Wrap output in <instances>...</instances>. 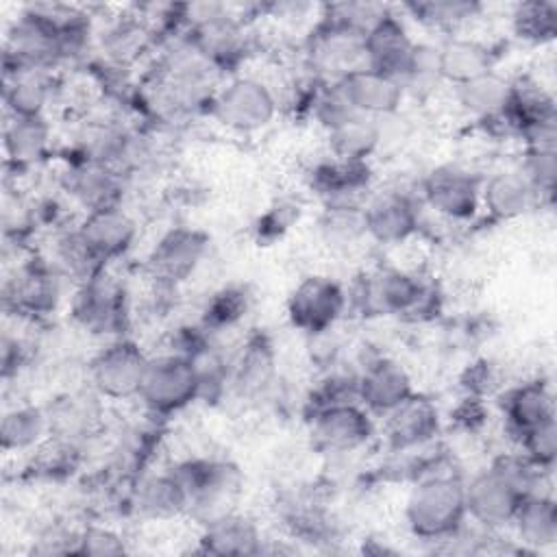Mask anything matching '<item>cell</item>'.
I'll use <instances>...</instances> for the list:
<instances>
[{
    "mask_svg": "<svg viewBox=\"0 0 557 557\" xmlns=\"http://www.w3.org/2000/svg\"><path fill=\"white\" fill-rule=\"evenodd\" d=\"M278 113L274 89L248 74H233L213 94L209 115L237 135H255L268 128Z\"/></svg>",
    "mask_w": 557,
    "mask_h": 557,
    "instance_id": "cell-5",
    "label": "cell"
},
{
    "mask_svg": "<svg viewBox=\"0 0 557 557\" xmlns=\"http://www.w3.org/2000/svg\"><path fill=\"white\" fill-rule=\"evenodd\" d=\"M485 416H487V411H485L483 398H474V396H463L461 405L453 413L457 426L463 431H470V433L479 431L483 426Z\"/></svg>",
    "mask_w": 557,
    "mask_h": 557,
    "instance_id": "cell-49",
    "label": "cell"
},
{
    "mask_svg": "<svg viewBox=\"0 0 557 557\" xmlns=\"http://www.w3.org/2000/svg\"><path fill=\"white\" fill-rule=\"evenodd\" d=\"M54 83L52 72L44 70H17L4 74V107L11 117L17 115H46V109L52 100Z\"/></svg>",
    "mask_w": 557,
    "mask_h": 557,
    "instance_id": "cell-36",
    "label": "cell"
},
{
    "mask_svg": "<svg viewBox=\"0 0 557 557\" xmlns=\"http://www.w3.org/2000/svg\"><path fill=\"white\" fill-rule=\"evenodd\" d=\"M509 529L524 550H546L557 544L555 494H533L522 498Z\"/></svg>",
    "mask_w": 557,
    "mask_h": 557,
    "instance_id": "cell-32",
    "label": "cell"
},
{
    "mask_svg": "<svg viewBox=\"0 0 557 557\" xmlns=\"http://www.w3.org/2000/svg\"><path fill=\"white\" fill-rule=\"evenodd\" d=\"M348 307L361 315L431 320L442 307V292L418 272L383 265L366 272L348 292Z\"/></svg>",
    "mask_w": 557,
    "mask_h": 557,
    "instance_id": "cell-1",
    "label": "cell"
},
{
    "mask_svg": "<svg viewBox=\"0 0 557 557\" xmlns=\"http://www.w3.org/2000/svg\"><path fill=\"white\" fill-rule=\"evenodd\" d=\"M518 170L533 187L540 205L553 202L557 185V148H524Z\"/></svg>",
    "mask_w": 557,
    "mask_h": 557,
    "instance_id": "cell-43",
    "label": "cell"
},
{
    "mask_svg": "<svg viewBox=\"0 0 557 557\" xmlns=\"http://www.w3.org/2000/svg\"><path fill=\"white\" fill-rule=\"evenodd\" d=\"M420 198L400 187L372 194L363 202L368 239L381 246H398L409 242L420 231Z\"/></svg>",
    "mask_w": 557,
    "mask_h": 557,
    "instance_id": "cell-15",
    "label": "cell"
},
{
    "mask_svg": "<svg viewBox=\"0 0 557 557\" xmlns=\"http://www.w3.org/2000/svg\"><path fill=\"white\" fill-rule=\"evenodd\" d=\"M455 470L431 468L418 476L405 500V524L422 542H448L468 522L466 490Z\"/></svg>",
    "mask_w": 557,
    "mask_h": 557,
    "instance_id": "cell-2",
    "label": "cell"
},
{
    "mask_svg": "<svg viewBox=\"0 0 557 557\" xmlns=\"http://www.w3.org/2000/svg\"><path fill=\"white\" fill-rule=\"evenodd\" d=\"M385 137L383 120L352 113L331 131H326L329 157L344 161H370Z\"/></svg>",
    "mask_w": 557,
    "mask_h": 557,
    "instance_id": "cell-33",
    "label": "cell"
},
{
    "mask_svg": "<svg viewBox=\"0 0 557 557\" xmlns=\"http://www.w3.org/2000/svg\"><path fill=\"white\" fill-rule=\"evenodd\" d=\"M309 435L320 453L352 455L374 437V416L359 403H333L307 413Z\"/></svg>",
    "mask_w": 557,
    "mask_h": 557,
    "instance_id": "cell-12",
    "label": "cell"
},
{
    "mask_svg": "<svg viewBox=\"0 0 557 557\" xmlns=\"http://www.w3.org/2000/svg\"><path fill=\"white\" fill-rule=\"evenodd\" d=\"M2 144L4 157L13 168H33L44 161L52 148V126L46 115H9Z\"/></svg>",
    "mask_w": 557,
    "mask_h": 557,
    "instance_id": "cell-31",
    "label": "cell"
},
{
    "mask_svg": "<svg viewBox=\"0 0 557 557\" xmlns=\"http://www.w3.org/2000/svg\"><path fill=\"white\" fill-rule=\"evenodd\" d=\"M440 85H444V78L440 70L437 44L416 41L411 59L400 76V87L405 91V98L426 100L440 89Z\"/></svg>",
    "mask_w": 557,
    "mask_h": 557,
    "instance_id": "cell-42",
    "label": "cell"
},
{
    "mask_svg": "<svg viewBox=\"0 0 557 557\" xmlns=\"http://www.w3.org/2000/svg\"><path fill=\"white\" fill-rule=\"evenodd\" d=\"M46 409L50 418V437L81 446V442L100 424L102 398L87 387L57 396Z\"/></svg>",
    "mask_w": 557,
    "mask_h": 557,
    "instance_id": "cell-27",
    "label": "cell"
},
{
    "mask_svg": "<svg viewBox=\"0 0 557 557\" xmlns=\"http://www.w3.org/2000/svg\"><path fill=\"white\" fill-rule=\"evenodd\" d=\"M137 400L150 418H170L200 400L194 363L176 352L150 355Z\"/></svg>",
    "mask_w": 557,
    "mask_h": 557,
    "instance_id": "cell-6",
    "label": "cell"
},
{
    "mask_svg": "<svg viewBox=\"0 0 557 557\" xmlns=\"http://www.w3.org/2000/svg\"><path fill=\"white\" fill-rule=\"evenodd\" d=\"M481 174L459 163H440L422 176L418 198L444 220L470 222L481 213Z\"/></svg>",
    "mask_w": 557,
    "mask_h": 557,
    "instance_id": "cell-11",
    "label": "cell"
},
{
    "mask_svg": "<svg viewBox=\"0 0 557 557\" xmlns=\"http://www.w3.org/2000/svg\"><path fill=\"white\" fill-rule=\"evenodd\" d=\"M468 520L485 531L509 529L524 494L511 476L492 459V463L463 481Z\"/></svg>",
    "mask_w": 557,
    "mask_h": 557,
    "instance_id": "cell-13",
    "label": "cell"
},
{
    "mask_svg": "<svg viewBox=\"0 0 557 557\" xmlns=\"http://www.w3.org/2000/svg\"><path fill=\"white\" fill-rule=\"evenodd\" d=\"M440 70L444 83L457 87L494 70L492 48L468 35H446L440 44Z\"/></svg>",
    "mask_w": 557,
    "mask_h": 557,
    "instance_id": "cell-30",
    "label": "cell"
},
{
    "mask_svg": "<svg viewBox=\"0 0 557 557\" xmlns=\"http://www.w3.org/2000/svg\"><path fill=\"white\" fill-rule=\"evenodd\" d=\"M305 65L311 76L335 83L363 65V35L320 13L305 39Z\"/></svg>",
    "mask_w": 557,
    "mask_h": 557,
    "instance_id": "cell-10",
    "label": "cell"
},
{
    "mask_svg": "<svg viewBox=\"0 0 557 557\" xmlns=\"http://www.w3.org/2000/svg\"><path fill=\"white\" fill-rule=\"evenodd\" d=\"M76 228L104 265L126 257L139 233L135 218L122 205L83 213Z\"/></svg>",
    "mask_w": 557,
    "mask_h": 557,
    "instance_id": "cell-22",
    "label": "cell"
},
{
    "mask_svg": "<svg viewBox=\"0 0 557 557\" xmlns=\"http://www.w3.org/2000/svg\"><path fill=\"white\" fill-rule=\"evenodd\" d=\"M481 11L483 4L470 0H413L400 4V13L424 28L442 30L444 35H457V30L474 22Z\"/></svg>",
    "mask_w": 557,
    "mask_h": 557,
    "instance_id": "cell-37",
    "label": "cell"
},
{
    "mask_svg": "<svg viewBox=\"0 0 557 557\" xmlns=\"http://www.w3.org/2000/svg\"><path fill=\"white\" fill-rule=\"evenodd\" d=\"M496 372L494 366L485 359L472 363L466 368L463 376H461V389L466 392V396H474V398H483L496 387Z\"/></svg>",
    "mask_w": 557,
    "mask_h": 557,
    "instance_id": "cell-47",
    "label": "cell"
},
{
    "mask_svg": "<svg viewBox=\"0 0 557 557\" xmlns=\"http://www.w3.org/2000/svg\"><path fill=\"white\" fill-rule=\"evenodd\" d=\"M318 235L331 250H352L366 235L363 202H335L324 205L318 218Z\"/></svg>",
    "mask_w": 557,
    "mask_h": 557,
    "instance_id": "cell-38",
    "label": "cell"
},
{
    "mask_svg": "<svg viewBox=\"0 0 557 557\" xmlns=\"http://www.w3.org/2000/svg\"><path fill=\"white\" fill-rule=\"evenodd\" d=\"M131 505L139 518L159 522L187 516L189 496L170 466L165 470L141 474L131 492Z\"/></svg>",
    "mask_w": 557,
    "mask_h": 557,
    "instance_id": "cell-24",
    "label": "cell"
},
{
    "mask_svg": "<svg viewBox=\"0 0 557 557\" xmlns=\"http://www.w3.org/2000/svg\"><path fill=\"white\" fill-rule=\"evenodd\" d=\"M372 168L368 161H344L329 157L309 172V187L324 205L359 202L370 189Z\"/></svg>",
    "mask_w": 557,
    "mask_h": 557,
    "instance_id": "cell-25",
    "label": "cell"
},
{
    "mask_svg": "<svg viewBox=\"0 0 557 557\" xmlns=\"http://www.w3.org/2000/svg\"><path fill=\"white\" fill-rule=\"evenodd\" d=\"M67 307L72 322L96 339L109 342L128 335L133 320L131 294L109 268L74 285Z\"/></svg>",
    "mask_w": 557,
    "mask_h": 557,
    "instance_id": "cell-3",
    "label": "cell"
},
{
    "mask_svg": "<svg viewBox=\"0 0 557 557\" xmlns=\"http://www.w3.org/2000/svg\"><path fill=\"white\" fill-rule=\"evenodd\" d=\"M126 553L124 537L113 531L111 527H98L89 524L78 531V544L76 555H91V557H109V555H122Z\"/></svg>",
    "mask_w": 557,
    "mask_h": 557,
    "instance_id": "cell-45",
    "label": "cell"
},
{
    "mask_svg": "<svg viewBox=\"0 0 557 557\" xmlns=\"http://www.w3.org/2000/svg\"><path fill=\"white\" fill-rule=\"evenodd\" d=\"M513 35L531 46L553 44L557 35V4L548 0H524L509 13Z\"/></svg>",
    "mask_w": 557,
    "mask_h": 557,
    "instance_id": "cell-40",
    "label": "cell"
},
{
    "mask_svg": "<svg viewBox=\"0 0 557 557\" xmlns=\"http://www.w3.org/2000/svg\"><path fill=\"white\" fill-rule=\"evenodd\" d=\"M150 355L128 335L104 342L87 361V383L102 400L137 398Z\"/></svg>",
    "mask_w": 557,
    "mask_h": 557,
    "instance_id": "cell-8",
    "label": "cell"
},
{
    "mask_svg": "<svg viewBox=\"0 0 557 557\" xmlns=\"http://www.w3.org/2000/svg\"><path fill=\"white\" fill-rule=\"evenodd\" d=\"M250 302H252V296L246 285H237V283L224 285L207 298L200 313V324L209 329L213 335L231 331L248 315Z\"/></svg>",
    "mask_w": 557,
    "mask_h": 557,
    "instance_id": "cell-41",
    "label": "cell"
},
{
    "mask_svg": "<svg viewBox=\"0 0 557 557\" xmlns=\"http://www.w3.org/2000/svg\"><path fill=\"white\" fill-rule=\"evenodd\" d=\"M335 83L350 109L359 115L387 120L396 115L405 102V91L396 78L366 65L348 72Z\"/></svg>",
    "mask_w": 557,
    "mask_h": 557,
    "instance_id": "cell-21",
    "label": "cell"
},
{
    "mask_svg": "<svg viewBox=\"0 0 557 557\" xmlns=\"http://www.w3.org/2000/svg\"><path fill=\"white\" fill-rule=\"evenodd\" d=\"M276 379V352L263 333L244 339L235 357H231V389L246 400H257L272 389Z\"/></svg>",
    "mask_w": 557,
    "mask_h": 557,
    "instance_id": "cell-23",
    "label": "cell"
},
{
    "mask_svg": "<svg viewBox=\"0 0 557 557\" xmlns=\"http://www.w3.org/2000/svg\"><path fill=\"white\" fill-rule=\"evenodd\" d=\"M154 44L150 30L139 20V15L126 13L120 17H113L98 35H96V48L107 61V65L115 70H126L133 65L150 46Z\"/></svg>",
    "mask_w": 557,
    "mask_h": 557,
    "instance_id": "cell-29",
    "label": "cell"
},
{
    "mask_svg": "<svg viewBox=\"0 0 557 557\" xmlns=\"http://www.w3.org/2000/svg\"><path fill=\"white\" fill-rule=\"evenodd\" d=\"M26 357H28L26 344L17 335H11L7 331L2 335V376L9 379L11 374H17L20 368L26 363Z\"/></svg>",
    "mask_w": 557,
    "mask_h": 557,
    "instance_id": "cell-48",
    "label": "cell"
},
{
    "mask_svg": "<svg viewBox=\"0 0 557 557\" xmlns=\"http://www.w3.org/2000/svg\"><path fill=\"white\" fill-rule=\"evenodd\" d=\"M67 285L50 259L20 261L2 285L4 309L17 318H48L61 307Z\"/></svg>",
    "mask_w": 557,
    "mask_h": 557,
    "instance_id": "cell-7",
    "label": "cell"
},
{
    "mask_svg": "<svg viewBox=\"0 0 557 557\" xmlns=\"http://www.w3.org/2000/svg\"><path fill=\"white\" fill-rule=\"evenodd\" d=\"M298 220V207L292 202H276L270 207L255 224L259 242H274L285 235V231Z\"/></svg>",
    "mask_w": 557,
    "mask_h": 557,
    "instance_id": "cell-46",
    "label": "cell"
},
{
    "mask_svg": "<svg viewBox=\"0 0 557 557\" xmlns=\"http://www.w3.org/2000/svg\"><path fill=\"white\" fill-rule=\"evenodd\" d=\"M124 176L120 170L89 159L70 161L63 172L65 194L83 209V213L122 205Z\"/></svg>",
    "mask_w": 557,
    "mask_h": 557,
    "instance_id": "cell-20",
    "label": "cell"
},
{
    "mask_svg": "<svg viewBox=\"0 0 557 557\" xmlns=\"http://www.w3.org/2000/svg\"><path fill=\"white\" fill-rule=\"evenodd\" d=\"M413 46L416 39L409 35L405 20L389 7L363 35V65L400 83Z\"/></svg>",
    "mask_w": 557,
    "mask_h": 557,
    "instance_id": "cell-18",
    "label": "cell"
},
{
    "mask_svg": "<svg viewBox=\"0 0 557 557\" xmlns=\"http://www.w3.org/2000/svg\"><path fill=\"white\" fill-rule=\"evenodd\" d=\"M50 261L67 278V283L72 287L78 283H85L87 278H91L98 272H102L104 268H109L94 255V250L87 246V242L78 233L76 224L61 231L54 237Z\"/></svg>",
    "mask_w": 557,
    "mask_h": 557,
    "instance_id": "cell-39",
    "label": "cell"
},
{
    "mask_svg": "<svg viewBox=\"0 0 557 557\" xmlns=\"http://www.w3.org/2000/svg\"><path fill=\"white\" fill-rule=\"evenodd\" d=\"M511 96V78L490 70L455 87L457 104L479 122H496Z\"/></svg>",
    "mask_w": 557,
    "mask_h": 557,
    "instance_id": "cell-35",
    "label": "cell"
},
{
    "mask_svg": "<svg viewBox=\"0 0 557 557\" xmlns=\"http://www.w3.org/2000/svg\"><path fill=\"white\" fill-rule=\"evenodd\" d=\"M518 450L537 468L553 472L557 463V422L555 418L529 431L518 444Z\"/></svg>",
    "mask_w": 557,
    "mask_h": 557,
    "instance_id": "cell-44",
    "label": "cell"
},
{
    "mask_svg": "<svg viewBox=\"0 0 557 557\" xmlns=\"http://www.w3.org/2000/svg\"><path fill=\"white\" fill-rule=\"evenodd\" d=\"M209 252V235L194 226L168 228L150 248L146 270L159 287L174 289L200 268Z\"/></svg>",
    "mask_w": 557,
    "mask_h": 557,
    "instance_id": "cell-14",
    "label": "cell"
},
{
    "mask_svg": "<svg viewBox=\"0 0 557 557\" xmlns=\"http://www.w3.org/2000/svg\"><path fill=\"white\" fill-rule=\"evenodd\" d=\"M442 433V413L433 398L413 392L383 416V435L389 453L407 455L431 446Z\"/></svg>",
    "mask_w": 557,
    "mask_h": 557,
    "instance_id": "cell-16",
    "label": "cell"
},
{
    "mask_svg": "<svg viewBox=\"0 0 557 557\" xmlns=\"http://www.w3.org/2000/svg\"><path fill=\"white\" fill-rule=\"evenodd\" d=\"M198 544L202 553L211 555H259L263 553V533L250 516L233 509L202 524Z\"/></svg>",
    "mask_w": 557,
    "mask_h": 557,
    "instance_id": "cell-28",
    "label": "cell"
},
{
    "mask_svg": "<svg viewBox=\"0 0 557 557\" xmlns=\"http://www.w3.org/2000/svg\"><path fill=\"white\" fill-rule=\"evenodd\" d=\"M287 320L307 337L335 331L348 311V289L326 274L302 276L287 296Z\"/></svg>",
    "mask_w": 557,
    "mask_h": 557,
    "instance_id": "cell-9",
    "label": "cell"
},
{
    "mask_svg": "<svg viewBox=\"0 0 557 557\" xmlns=\"http://www.w3.org/2000/svg\"><path fill=\"white\" fill-rule=\"evenodd\" d=\"M50 440L48 409L17 403L2 413L0 446L4 453H30Z\"/></svg>",
    "mask_w": 557,
    "mask_h": 557,
    "instance_id": "cell-34",
    "label": "cell"
},
{
    "mask_svg": "<svg viewBox=\"0 0 557 557\" xmlns=\"http://www.w3.org/2000/svg\"><path fill=\"white\" fill-rule=\"evenodd\" d=\"M172 470L187 490V516L196 518L200 527L235 509L244 476L233 461L220 457H187L176 461Z\"/></svg>",
    "mask_w": 557,
    "mask_h": 557,
    "instance_id": "cell-4",
    "label": "cell"
},
{
    "mask_svg": "<svg viewBox=\"0 0 557 557\" xmlns=\"http://www.w3.org/2000/svg\"><path fill=\"white\" fill-rule=\"evenodd\" d=\"M540 205L533 187L518 168L496 170L483 176L481 183V211L492 222H511L527 215Z\"/></svg>",
    "mask_w": 557,
    "mask_h": 557,
    "instance_id": "cell-26",
    "label": "cell"
},
{
    "mask_svg": "<svg viewBox=\"0 0 557 557\" xmlns=\"http://www.w3.org/2000/svg\"><path fill=\"white\" fill-rule=\"evenodd\" d=\"M500 418L505 433L518 444L529 431L555 418L553 389L544 379H529L507 387L500 394Z\"/></svg>",
    "mask_w": 557,
    "mask_h": 557,
    "instance_id": "cell-19",
    "label": "cell"
},
{
    "mask_svg": "<svg viewBox=\"0 0 557 557\" xmlns=\"http://www.w3.org/2000/svg\"><path fill=\"white\" fill-rule=\"evenodd\" d=\"M413 392L409 370L392 357H372L357 370V400L372 416L383 418Z\"/></svg>",
    "mask_w": 557,
    "mask_h": 557,
    "instance_id": "cell-17",
    "label": "cell"
}]
</instances>
